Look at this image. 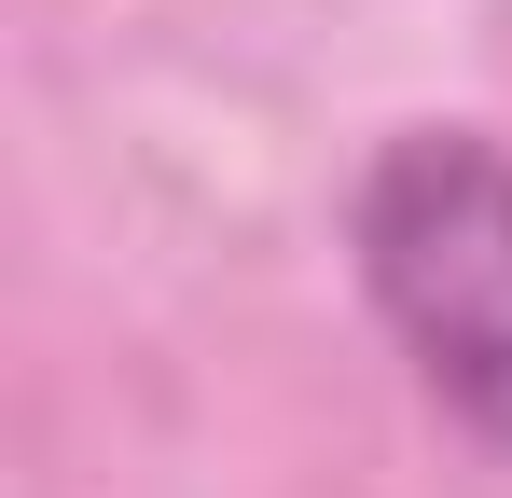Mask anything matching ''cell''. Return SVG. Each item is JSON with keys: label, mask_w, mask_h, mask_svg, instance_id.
<instances>
[{"label": "cell", "mask_w": 512, "mask_h": 498, "mask_svg": "<svg viewBox=\"0 0 512 498\" xmlns=\"http://www.w3.org/2000/svg\"><path fill=\"white\" fill-rule=\"evenodd\" d=\"M346 249L416 388L512 457V153L471 125H402L346 194Z\"/></svg>", "instance_id": "6da1fadb"}]
</instances>
